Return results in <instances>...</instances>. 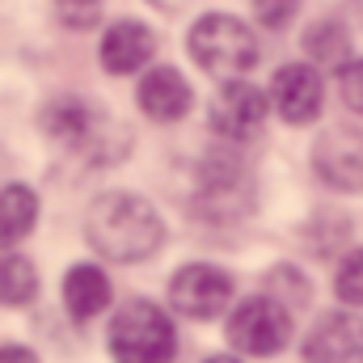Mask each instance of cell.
I'll list each match as a JSON object with an SVG mask.
<instances>
[{
	"label": "cell",
	"instance_id": "cell-1",
	"mask_svg": "<svg viewBox=\"0 0 363 363\" xmlns=\"http://www.w3.org/2000/svg\"><path fill=\"white\" fill-rule=\"evenodd\" d=\"M89 245L101 258L114 262H144L148 254L161 250L165 241V224L152 211L148 199L131 194V190H110L89 207Z\"/></svg>",
	"mask_w": 363,
	"mask_h": 363
},
{
	"label": "cell",
	"instance_id": "cell-11",
	"mask_svg": "<svg viewBox=\"0 0 363 363\" xmlns=\"http://www.w3.org/2000/svg\"><path fill=\"white\" fill-rule=\"evenodd\" d=\"M152 51H157V34H152L144 21L123 17V21H114V26L101 34V68L114 72V77L140 72V68L152 60Z\"/></svg>",
	"mask_w": 363,
	"mask_h": 363
},
{
	"label": "cell",
	"instance_id": "cell-21",
	"mask_svg": "<svg viewBox=\"0 0 363 363\" xmlns=\"http://www.w3.org/2000/svg\"><path fill=\"white\" fill-rule=\"evenodd\" d=\"M254 13L267 30H283L300 13V0H254Z\"/></svg>",
	"mask_w": 363,
	"mask_h": 363
},
{
	"label": "cell",
	"instance_id": "cell-19",
	"mask_svg": "<svg viewBox=\"0 0 363 363\" xmlns=\"http://www.w3.org/2000/svg\"><path fill=\"white\" fill-rule=\"evenodd\" d=\"M55 13L68 30H89L101 17V0H55Z\"/></svg>",
	"mask_w": 363,
	"mask_h": 363
},
{
	"label": "cell",
	"instance_id": "cell-14",
	"mask_svg": "<svg viewBox=\"0 0 363 363\" xmlns=\"http://www.w3.org/2000/svg\"><path fill=\"white\" fill-rule=\"evenodd\" d=\"M93 127H97L93 110L85 101H77V97H60V101H51V106L43 110V131H47L51 140H60V144H72V148L89 144Z\"/></svg>",
	"mask_w": 363,
	"mask_h": 363
},
{
	"label": "cell",
	"instance_id": "cell-8",
	"mask_svg": "<svg viewBox=\"0 0 363 363\" xmlns=\"http://www.w3.org/2000/svg\"><path fill=\"white\" fill-rule=\"evenodd\" d=\"M313 165L338 190H363V131L355 127L325 131L313 148Z\"/></svg>",
	"mask_w": 363,
	"mask_h": 363
},
{
	"label": "cell",
	"instance_id": "cell-4",
	"mask_svg": "<svg viewBox=\"0 0 363 363\" xmlns=\"http://www.w3.org/2000/svg\"><path fill=\"white\" fill-rule=\"evenodd\" d=\"M291 338V317L274 296H254L228 317V342L245 355H274Z\"/></svg>",
	"mask_w": 363,
	"mask_h": 363
},
{
	"label": "cell",
	"instance_id": "cell-22",
	"mask_svg": "<svg viewBox=\"0 0 363 363\" xmlns=\"http://www.w3.org/2000/svg\"><path fill=\"white\" fill-rule=\"evenodd\" d=\"M0 363H38L30 347H0Z\"/></svg>",
	"mask_w": 363,
	"mask_h": 363
},
{
	"label": "cell",
	"instance_id": "cell-16",
	"mask_svg": "<svg viewBox=\"0 0 363 363\" xmlns=\"http://www.w3.org/2000/svg\"><path fill=\"white\" fill-rule=\"evenodd\" d=\"M34 291H38V274L30 267V258H17V254L0 258V304L21 308L34 300Z\"/></svg>",
	"mask_w": 363,
	"mask_h": 363
},
{
	"label": "cell",
	"instance_id": "cell-15",
	"mask_svg": "<svg viewBox=\"0 0 363 363\" xmlns=\"http://www.w3.org/2000/svg\"><path fill=\"white\" fill-rule=\"evenodd\" d=\"M38 220V194L21 182L13 186H0V245H13L21 241Z\"/></svg>",
	"mask_w": 363,
	"mask_h": 363
},
{
	"label": "cell",
	"instance_id": "cell-10",
	"mask_svg": "<svg viewBox=\"0 0 363 363\" xmlns=\"http://www.w3.org/2000/svg\"><path fill=\"white\" fill-rule=\"evenodd\" d=\"M308 363H363V317L355 313H325L313 334L304 338Z\"/></svg>",
	"mask_w": 363,
	"mask_h": 363
},
{
	"label": "cell",
	"instance_id": "cell-6",
	"mask_svg": "<svg viewBox=\"0 0 363 363\" xmlns=\"http://www.w3.org/2000/svg\"><path fill=\"white\" fill-rule=\"evenodd\" d=\"M233 300V279L220 267L207 262H190L169 279V304L178 308L182 317H216L224 304Z\"/></svg>",
	"mask_w": 363,
	"mask_h": 363
},
{
	"label": "cell",
	"instance_id": "cell-2",
	"mask_svg": "<svg viewBox=\"0 0 363 363\" xmlns=\"http://www.w3.org/2000/svg\"><path fill=\"white\" fill-rule=\"evenodd\" d=\"M190 60L216 81H237L258 64V38L233 13H207L190 30Z\"/></svg>",
	"mask_w": 363,
	"mask_h": 363
},
{
	"label": "cell",
	"instance_id": "cell-9",
	"mask_svg": "<svg viewBox=\"0 0 363 363\" xmlns=\"http://www.w3.org/2000/svg\"><path fill=\"white\" fill-rule=\"evenodd\" d=\"M271 97H274V110L287 118V123H313L325 106V85H321V72L313 64H287L274 72V85H271Z\"/></svg>",
	"mask_w": 363,
	"mask_h": 363
},
{
	"label": "cell",
	"instance_id": "cell-12",
	"mask_svg": "<svg viewBox=\"0 0 363 363\" xmlns=\"http://www.w3.org/2000/svg\"><path fill=\"white\" fill-rule=\"evenodd\" d=\"M135 97H140V110L148 118H157V123H178L194 106V93H190V85H186V77L178 68H152L140 81Z\"/></svg>",
	"mask_w": 363,
	"mask_h": 363
},
{
	"label": "cell",
	"instance_id": "cell-17",
	"mask_svg": "<svg viewBox=\"0 0 363 363\" xmlns=\"http://www.w3.org/2000/svg\"><path fill=\"white\" fill-rule=\"evenodd\" d=\"M304 47H308V55L313 60H321V64H334V60H342L347 55V30L338 26V21H321V26H313L308 34H304Z\"/></svg>",
	"mask_w": 363,
	"mask_h": 363
},
{
	"label": "cell",
	"instance_id": "cell-5",
	"mask_svg": "<svg viewBox=\"0 0 363 363\" xmlns=\"http://www.w3.org/2000/svg\"><path fill=\"white\" fill-rule=\"evenodd\" d=\"M250 169L233 157H220L211 152L199 169V182H194V207L211 220H228V216H241L250 207Z\"/></svg>",
	"mask_w": 363,
	"mask_h": 363
},
{
	"label": "cell",
	"instance_id": "cell-7",
	"mask_svg": "<svg viewBox=\"0 0 363 363\" xmlns=\"http://www.w3.org/2000/svg\"><path fill=\"white\" fill-rule=\"evenodd\" d=\"M267 123V93L245 81H224L211 101V127L228 140H254Z\"/></svg>",
	"mask_w": 363,
	"mask_h": 363
},
{
	"label": "cell",
	"instance_id": "cell-20",
	"mask_svg": "<svg viewBox=\"0 0 363 363\" xmlns=\"http://www.w3.org/2000/svg\"><path fill=\"white\" fill-rule=\"evenodd\" d=\"M338 93H342V101L363 114V60H351V64H342V72H338Z\"/></svg>",
	"mask_w": 363,
	"mask_h": 363
},
{
	"label": "cell",
	"instance_id": "cell-24",
	"mask_svg": "<svg viewBox=\"0 0 363 363\" xmlns=\"http://www.w3.org/2000/svg\"><path fill=\"white\" fill-rule=\"evenodd\" d=\"M203 363H241V359H228V355H207Z\"/></svg>",
	"mask_w": 363,
	"mask_h": 363
},
{
	"label": "cell",
	"instance_id": "cell-13",
	"mask_svg": "<svg viewBox=\"0 0 363 363\" xmlns=\"http://www.w3.org/2000/svg\"><path fill=\"white\" fill-rule=\"evenodd\" d=\"M64 304H68V313H72L77 321L97 317V313L110 304V279L97 271V267H89V262L72 267L68 279H64Z\"/></svg>",
	"mask_w": 363,
	"mask_h": 363
},
{
	"label": "cell",
	"instance_id": "cell-23",
	"mask_svg": "<svg viewBox=\"0 0 363 363\" xmlns=\"http://www.w3.org/2000/svg\"><path fill=\"white\" fill-rule=\"evenodd\" d=\"M152 4H157V9H165V13H178V9L190 4V0H152Z\"/></svg>",
	"mask_w": 363,
	"mask_h": 363
},
{
	"label": "cell",
	"instance_id": "cell-18",
	"mask_svg": "<svg viewBox=\"0 0 363 363\" xmlns=\"http://www.w3.org/2000/svg\"><path fill=\"white\" fill-rule=\"evenodd\" d=\"M334 291L342 304H363V250L342 258V267L334 274Z\"/></svg>",
	"mask_w": 363,
	"mask_h": 363
},
{
	"label": "cell",
	"instance_id": "cell-3",
	"mask_svg": "<svg viewBox=\"0 0 363 363\" xmlns=\"http://www.w3.org/2000/svg\"><path fill=\"white\" fill-rule=\"evenodd\" d=\"M174 351H178L174 321L152 300H131L114 313L110 325L114 363H174Z\"/></svg>",
	"mask_w": 363,
	"mask_h": 363
}]
</instances>
